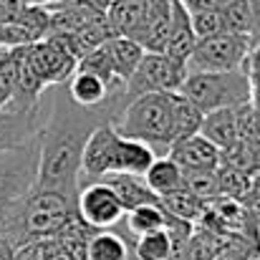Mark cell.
Returning <instances> with one entry per match:
<instances>
[{"label":"cell","mask_w":260,"mask_h":260,"mask_svg":"<svg viewBox=\"0 0 260 260\" xmlns=\"http://www.w3.org/2000/svg\"><path fill=\"white\" fill-rule=\"evenodd\" d=\"M114 124L106 111L76 106L66 86H56V99L38 132V182L36 189L61 192L76 202L81 189V154L91 132Z\"/></svg>","instance_id":"6da1fadb"},{"label":"cell","mask_w":260,"mask_h":260,"mask_svg":"<svg viewBox=\"0 0 260 260\" xmlns=\"http://www.w3.org/2000/svg\"><path fill=\"white\" fill-rule=\"evenodd\" d=\"M114 129L134 142L167 157L172 147V93H142L132 99L119 114Z\"/></svg>","instance_id":"7a4b0ae2"},{"label":"cell","mask_w":260,"mask_h":260,"mask_svg":"<svg viewBox=\"0 0 260 260\" xmlns=\"http://www.w3.org/2000/svg\"><path fill=\"white\" fill-rule=\"evenodd\" d=\"M177 93L192 101L202 114L235 109L250 101V81L245 71H225V74H187L184 84Z\"/></svg>","instance_id":"3957f363"},{"label":"cell","mask_w":260,"mask_h":260,"mask_svg":"<svg viewBox=\"0 0 260 260\" xmlns=\"http://www.w3.org/2000/svg\"><path fill=\"white\" fill-rule=\"evenodd\" d=\"M38 182V139L0 152V228L13 207L25 200Z\"/></svg>","instance_id":"277c9868"},{"label":"cell","mask_w":260,"mask_h":260,"mask_svg":"<svg viewBox=\"0 0 260 260\" xmlns=\"http://www.w3.org/2000/svg\"><path fill=\"white\" fill-rule=\"evenodd\" d=\"M250 48H253V41L238 33H220L212 38H202L197 41L192 56L187 58V74L240 71L245 66Z\"/></svg>","instance_id":"5b68a950"},{"label":"cell","mask_w":260,"mask_h":260,"mask_svg":"<svg viewBox=\"0 0 260 260\" xmlns=\"http://www.w3.org/2000/svg\"><path fill=\"white\" fill-rule=\"evenodd\" d=\"M187 79V66L165 53H144L139 69L126 81V101L142 93H177Z\"/></svg>","instance_id":"8992f818"},{"label":"cell","mask_w":260,"mask_h":260,"mask_svg":"<svg viewBox=\"0 0 260 260\" xmlns=\"http://www.w3.org/2000/svg\"><path fill=\"white\" fill-rule=\"evenodd\" d=\"M76 212L93 230H114L126 215L116 192L104 179L81 184L79 197H76Z\"/></svg>","instance_id":"52a82bcc"},{"label":"cell","mask_w":260,"mask_h":260,"mask_svg":"<svg viewBox=\"0 0 260 260\" xmlns=\"http://www.w3.org/2000/svg\"><path fill=\"white\" fill-rule=\"evenodd\" d=\"M25 63L30 66V71L38 76V81L46 88L66 86L71 81V76L76 74V58L58 46L51 38H43L33 46H25Z\"/></svg>","instance_id":"ba28073f"},{"label":"cell","mask_w":260,"mask_h":260,"mask_svg":"<svg viewBox=\"0 0 260 260\" xmlns=\"http://www.w3.org/2000/svg\"><path fill=\"white\" fill-rule=\"evenodd\" d=\"M51 30V15L46 5H25L10 23L0 25L3 48H23L43 41Z\"/></svg>","instance_id":"9c48e42d"},{"label":"cell","mask_w":260,"mask_h":260,"mask_svg":"<svg viewBox=\"0 0 260 260\" xmlns=\"http://www.w3.org/2000/svg\"><path fill=\"white\" fill-rule=\"evenodd\" d=\"M116 139H119V132L114 129V124H101L91 132L86 147H84V154H81V184L93 182V179H104L111 174Z\"/></svg>","instance_id":"30bf717a"},{"label":"cell","mask_w":260,"mask_h":260,"mask_svg":"<svg viewBox=\"0 0 260 260\" xmlns=\"http://www.w3.org/2000/svg\"><path fill=\"white\" fill-rule=\"evenodd\" d=\"M170 23H172V0H147L144 18L129 38L137 41L147 53H165Z\"/></svg>","instance_id":"8fae6325"},{"label":"cell","mask_w":260,"mask_h":260,"mask_svg":"<svg viewBox=\"0 0 260 260\" xmlns=\"http://www.w3.org/2000/svg\"><path fill=\"white\" fill-rule=\"evenodd\" d=\"M43 114L41 109L36 111H18L10 106L0 109V152L18 149L33 139H38V132L43 126Z\"/></svg>","instance_id":"7c38bea8"},{"label":"cell","mask_w":260,"mask_h":260,"mask_svg":"<svg viewBox=\"0 0 260 260\" xmlns=\"http://www.w3.org/2000/svg\"><path fill=\"white\" fill-rule=\"evenodd\" d=\"M167 157H172L182 172H217L220 167V149L210 144L202 134L174 142Z\"/></svg>","instance_id":"4fadbf2b"},{"label":"cell","mask_w":260,"mask_h":260,"mask_svg":"<svg viewBox=\"0 0 260 260\" xmlns=\"http://www.w3.org/2000/svg\"><path fill=\"white\" fill-rule=\"evenodd\" d=\"M197 46V36L189 20V10L174 0L172 3V23H170V36H167V46H165V56H170L177 63L187 66V58L192 56Z\"/></svg>","instance_id":"5bb4252c"},{"label":"cell","mask_w":260,"mask_h":260,"mask_svg":"<svg viewBox=\"0 0 260 260\" xmlns=\"http://www.w3.org/2000/svg\"><path fill=\"white\" fill-rule=\"evenodd\" d=\"M154 159H157L154 149H149L147 144L126 139V137L119 134L116 149H114L111 174H139V177H144L147 170L154 165Z\"/></svg>","instance_id":"9a60e30c"},{"label":"cell","mask_w":260,"mask_h":260,"mask_svg":"<svg viewBox=\"0 0 260 260\" xmlns=\"http://www.w3.org/2000/svg\"><path fill=\"white\" fill-rule=\"evenodd\" d=\"M104 182L116 192L124 212H132L142 205H159V197L149 189V184L139 174H109L104 177Z\"/></svg>","instance_id":"2e32d148"},{"label":"cell","mask_w":260,"mask_h":260,"mask_svg":"<svg viewBox=\"0 0 260 260\" xmlns=\"http://www.w3.org/2000/svg\"><path fill=\"white\" fill-rule=\"evenodd\" d=\"M48 15H51V30L48 33H79L88 25H93L96 20L106 18L104 13L79 5V3H69V5H46Z\"/></svg>","instance_id":"e0dca14e"},{"label":"cell","mask_w":260,"mask_h":260,"mask_svg":"<svg viewBox=\"0 0 260 260\" xmlns=\"http://www.w3.org/2000/svg\"><path fill=\"white\" fill-rule=\"evenodd\" d=\"M200 134H202L210 144H215L220 152L228 149L230 144H235V142L240 139V132H238V114H235V109H220V111H210V114H205Z\"/></svg>","instance_id":"ac0fdd59"},{"label":"cell","mask_w":260,"mask_h":260,"mask_svg":"<svg viewBox=\"0 0 260 260\" xmlns=\"http://www.w3.org/2000/svg\"><path fill=\"white\" fill-rule=\"evenodd\" d=\"M106 51H109V58H111V63H114L116 76H119L124 84L134 76V71L139 69V63H142V58H144V53H147L137 41H132V38H126V36L111 38V41L106 43Z\"/></svg>","instance_id":"d6986e66"},{"label":"cell","mask_w":260,"mask_h":260,"mask_svg":"<svg viewBox=\"0 0 260 260\" xmlns=\"http://www.w3.org/2000/svg\"><path fill=\"white\" fill-rule=\"evenodd\" d=\"M144 182L157 197H165L177 189H184V172L172 157H157L154 165L144 174Z\"/></svg>","instance_id":"ffe728a7"},{"label":"cell","mask_w":260,"mask_h":260,"mask_svg":"<svg viewBox=\"0 0 260 260\" xmlns=\"http://www.w3.org/2000/svg\"><path fill=\"white\" fill-rule=\"evenodd\" d=\"M205 114L182 93H172V144L200 134Z\"/></svg>","instance_id":"44dd1931"},{"label":"cell","mask_w":260,"mask_h":260,"mask_svg":"<svg viewBox=\"0 0 260 260\" xmlns=\"http://www.w3.org/2000/svg\"><path fill=\"white\" fill-rule=\"evenodd\" d=\"M144 8H147V0H111V5L106 10V20L116 36L129 38L137 30V25L142 23Z\"/></svg>","instance_id":"7402d4cb"},{"label":"cell","mask_w":260,"mask_h":260,"mask_svg":"<svg viewBox=\"0 0 260 260\" xmlns=\"http://www.w3.org/2000/svg\"><path fill=\"white\" fill-rule=\"evenodd\" d=\"M129 243L121 233L114 230H99L88 240L86 260H126L129 258Z\"/></svg>","instance_id":"603a6c76"},{"label":"cell","mask_w":260,"mask_h":260,"mask_svg":"<svg viewBox=\"0 0 260 260\" xmlns=\"http://www.w3.org/2000/svg\"><path fill=\"white\" fill-rule=\"evenodd\" d=\"M124 217H126V230L134 238L165 230V225H167V212H165L162 202L159 205H142V207L126 212Z\"/></svg>","instance_id":"cb8c5ba5"},{"label":"cell","mask_w":260,"mask_h":260,"mask_svg":"<svg viewBox=\"0 0 260 260\" xmlns=\"http://www.w3.org/2000/svg\"><path fill=\"white\" fill-rule=\"evenodd\" d=\"M159 202H162L167 215H172L177 220H184L189 225H197L200 217L205 215V202L197 200L194 194H189L187 189H177L172 194H165V197H159Z\"/></svg>","instance_id":"d4e9b609"},{"label":"cell","mask_w":260,"mask_h":260,"mask_svg":"<svg viewBox=\"0 0 260 260\" xmlns=\"http://www.w3.org/2000/svg\"><path fill=\"white\" fill-rule=\"evenodd\" d=\"M23 48H0V109L8 106L18 88V74L23 61Z\"/></svg>","instance_id":"484cf974"},{"label":"cell","mask_w":260,"mask_h":260,"mask_svg":"<svg viewBox=\"0 0 260 260\" xmlns=\"http://www.w3.org/2000/svg\"><path fill=\"white\" fill-rule=\"evenodd\" d=\"M220 167H235L240 172L255 177L260 174V147H253L243 139L230 144L228 149L220 152Z\"/></svg>","instance_id":"4316f807"},{"label":"cell","mask_w":260,"mask_h":260,"mask_svg":"<svg viewBox=\"0 0 260 260\" xmlns=\"http://www.w3.org/2000/svg\"><path fill=\"white\" fill-rule=\"evenodd\" d=\"M132 255L137 260H172L174 243L167 230H157V233H149V235H139V238H134Z\"/></svg>","instance_id":"83f0119b"},{"label":"cell","mask_w":260,"mask_h":260,"mask_svg":"<svg viewBox=\"0 0 260 260\" xmlns=\"http://www.w3.org/2000/svg\"><path fill=\"white\" fill-rule=\"evenodd\" d=\"M76 71H86V74H93V76H99L101 81H106L109 86H126V84H124V81L116 76V71H114V63H111V58H109L106 43H104L101 48H96V51L86 53L84 58H79V63H76Z\"/></svg>","instance_id":"f1b7e54d"},{"label":"cell","mask_w":260,"mask_h":260,"mask_svg":"<svg viewBox=\"0 0 260 260\" xmlns=\"http://www.w3.org/2000/svg\"><path fill=\"white\" fill-rule=\"evenodd\" d=\"M222 20H225V30L228 33H238V36H248L253 41V10L248 0H228L222 8Z\"/></svg>","instance_id":"f546056e"},{"label":"cell","mask_w":260,"mask_h":260,"mask_svg":"<svg viewBox=\"0 0 260 260\" xmlns=\"http://www.w3.org/2000/svg\"><path fill=\"white\" fill-rule=\"evenodd\" d=\"M217 182H220V194L222 197H230V200H238L243 202L245 194L250 192V184H253V177L235 167H217Z\"/></svg>","instance_id":"4dcf8cb0"},{"label":"cell","mask_w":260,"mask_h":260,"mask_svg":"<svg viewBox=\"0 0 260 260\" xmlns=\"http://www.w3.org/2000/svg\"><path fill=\"white\" fill-rule=\"evenodd\" d=\"M184 189L202 200L205 205L220 197V182L217 172H184Z\"/></svg>","instance_id":"1f68e13d"},{"label":"cell","mask_w":260,"mask_h":260,"mask_svg":"<svg viewBox=\"0 0 260 260\" xmlns=\"http://www.w3.org/2000/svg\"><path fill=\"white\" fill-rule=\"evenodd\" d=\"M189 20H192V28H194L197 41L212 38V36H220V33H228L220 10H189Z\"/></svg>","instance_id":"d6a6232c"},{"label":"cell","mask_w":260,"mask_h":260,"mask_svg":"<svg viewBox=\"0 0 260 260\" xmlns=\"http://www.w3.org/2000/svg\"><path fill=\"white\" fill-rule=\"evenodd\" d=\"M243 205L250 210V215L255 217L260 222V174L253 177V184H250V192L245 194V200H243Z\"/></svg>","instance_id":"836d02e7"},{"label":"cell","mask_w":260,"mask_h":260,"mask_svg":"<svg viewBox=\"0 0 260 260\" xmlns=\"http://www.w3.org/2000/svg\"><path fill=\"white\" fill-rule=\"evenodd\" d=\"M243 71H245L248 81H258L260 79V43H255V46L250 48V53H248V58H245Z\"/></svg>","instance_id":"e575fe53"},{"label":"cell","mask_w":260,"mask_h":260,"mask_svg":"<svg viewBox=\"0 0 260 260\" xmlns=\"http://www.w3.org/2000/svg\"><path fill=\"white\" fill-rule=\"evenodd\" d=\"M187 10H220L228 0H179Z\"/></svg>","instance_id":"d590c367"},{"label":"cell","mask_w":260,"mask_h":260,"mask_svg":"<svg viewBox=\"0 0 260 260\" xmlns=\"http://www.w3.org/2000/svg\"><path fill=\"white\" fill-rule=\"evenodd\" d=\"M253 10V46L260 43V0H248Z\"/></svg>","instance_id":"8d00e7d4"},{"label":"cell","mask_w":260,"mask_h":260,"mask_svg":"<svg viewBox=\"0 0 260 260\" xmlns=\"http://www.w3.org/2000/svg\"><path fill=\"white\" fill-rule=\"evenodd\" d=\"M250 104H253L255 111H260V79L250 81Z\"/></svg>","instance_id":"74e56055"},{"label":"cell","mask_w":260,"mask_h":260,"mask_svg":"<svg viewBox=\"0 0 260 260\" xmlns=\"http://www.w3.org/2000/svg\"><path fill=\"white\" fill-rule=\"evenodd\" d=\"M28 5H51L53 0H25Z\"/></svg>","instance_id":"f35d334b"},{"label":"cell","mask_w":260,"mask_h":260,"mask_svg":"<svg viewBox=\"0 0 260 260\" xmlns=\"http://www.w3.org/2000/svg\"><path fill=\"white\" fill-rule=\"evenodd\" d=\"M126 260H137V258H134V255H132V253H129V258H126Z\"/></svg>","instance_id":"ab89813d"},{"label":"cell","mask_w":260,"mask_h":260,"mask_svg":"<svg viewBox=\"0 0 260 260\" xmlns=\"http://www.w3.org/2000/svg\"><path fill=\"white\" fill-rule=\"evenodd\" d=\"M258 238H260V222H258Z\"/></svg>","instance_id":"60d3db41"},{"label":"cell","mask_w":260,"mask_h":260,"mask_svg":"<svg viewBox=\"0 0 260 260\" xmlns=\"http://www.w3.org/2000/svg\"><path fill=\"white\" fill-rule=\"evenodd\" d=\"M172 3H174V0H172Z\"/></svg>","instance_id":"b9f144b4"}]
</instances>
